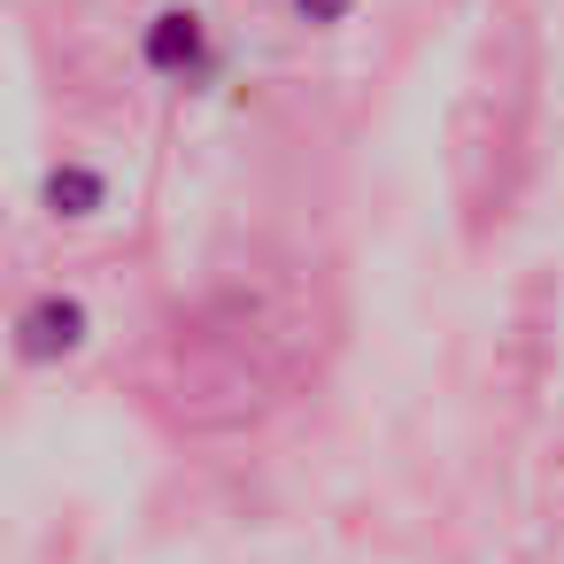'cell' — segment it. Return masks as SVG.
<instances>
[{"label": "cell", "mask_w": 564, "mask_h": 564, "mask_svg": "<svg viewBox=\"0 0 564 564\" xmlns=\"http://www.w3.org/2000/svg\"><path fill=\"white\" fill-rule=\"evenodd\" d=\"M140 63H148L155 78H171V86H194V78L209 70V24H202V9H186V0L155 9V17L140 24Z\"/></svg>", "instance_id": "cell-1"}, {"label": "cell", "mask_w": 564, "mask_h": 564, "mask_svg": "<svg viewBox=\"0 0 564 564\" xmlns=\"http://www.w3.org/2000/svg\"><path fill=\"white\" fill-rule=\"evenodd\" d=\"M94 340V310L78 294H40L24 317H17V356L24 364H63Z\"/></svg>", "instance_id": "cell-2"}, {"label": "cell", "mask_w": 564, "mask_h": 564, "mask_svg": "<svg viewBox=\"0 0 564 564\" xmlns=\"http://www.w3.org/2000/svg\"><path fill=\"white\" fill-rule=\"evenodd\" d=\"M40 209H47L55 225H94V217L109 209V171H94V163H47Z\"/></svg>", "instance_id": "cell-3"}, {"label": "cell", "mask_w": 564, "mask_h": 564, "mask_svg": "<svg viewBox=\"0 0 564 564\" xmlns=\"http://www.w3.org/2000/svg\"><path fill=\"white\" fill-rule=\"evenodd\" d=\"M356 9H364V0H294V17H302V24H317V32H333V24H348Z\"/></svg>", "instance_id": "cell-4"}]
</instances>
